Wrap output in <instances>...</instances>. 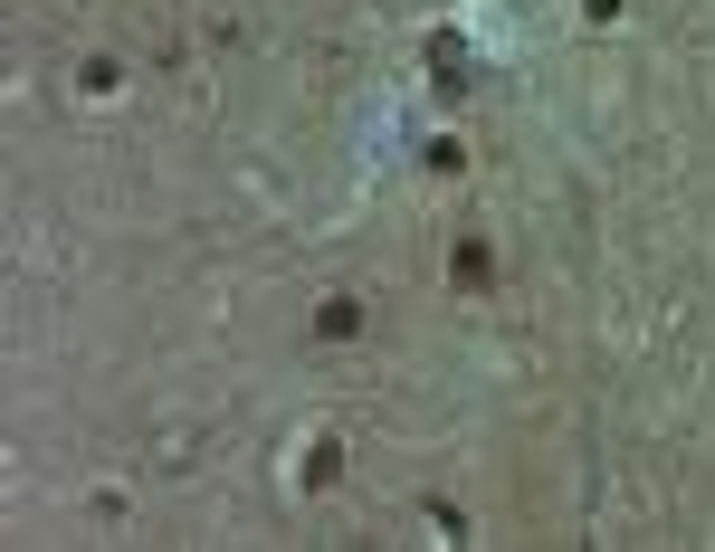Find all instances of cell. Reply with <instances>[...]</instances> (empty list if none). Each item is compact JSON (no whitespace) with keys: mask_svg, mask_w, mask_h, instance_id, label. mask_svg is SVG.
I'll return each mask as SVG.
<instances>
[{"mask_svg":"<svg viewBox=\"0 0 715 552\" xmlns=\"http://www.w3.org/2000/svg\"><path fill=\"white\" fill-rule=\"evenodd\" d=\"M315 334H362V305H354V296H324V314H315Z\"/></svg>","mask_w":715,"mask_h":552,"instance_id":"6da1fadb","label":"cell"},{"mask_svg":"<svg viewBox=\"0 0 715 552\" xmlns=\"http://www.w3.org/2000/svg\"><path fill=\"white\" fill-rule=\"evenodd\" d=\"M487 276H497V257H487V248L467 239V248H458V286H487Z\"/></svg>","mask_w":715,"mask_h":552,"instance_id":"7a4b0ae2","label":"cell"}]
</instances>
